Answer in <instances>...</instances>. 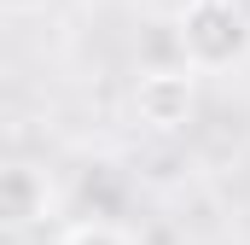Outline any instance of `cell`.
<instances>
[{
  "label": "cell",
  "mask_w": 250,
  "mask_h": 245,
  "mask_svg": "<svg viewBox=\"0 0 250 245\" xmlns=\"http://www.w3.org/2000/svg\"><path fill=\"white\" fill-rule=\"evenodd\" d=\"M175 24H181V53L198 76H215L250 59V18L239 0H187Z\"/></svg>",
  "instance_id": "1"
},
{
  "label": "cell",
  "mask_w": 250,
  "mask_h": 245,
  "mask_svg": "<svg viewBox=\"0 0 250 245\" xmlns=\"http://www.w3.org/2000/svg\"><path fill=\"white\" fill-rule=\"evenodd\" d=\"M198 111V70L192 64H146L134 76V117L151 134H175Z\"/></svg>",
  "instance_id": "2"
},
{
  "label": "cell",
  "mask_w": 250,
  "mask_h": 245,
  "mask_svg": "<svg viewBox=\"0 0 250 245\" xmlns=\"http://www.w3.org/2000/svg\"><path fill=\"white\" fill-rule=\"evenodd\" d=\"M53 216V181L41 164H6L0 170V222L6 228H29V222H47Z\"/></svg>",
  "instance_id": "3"
},
{
  "label": "cell",
  "mask_w": 250,
  "mask_h": 245,
  "mask_svg": "<svg viewBox=\"0 0 250 245\" xmlns=\"http://www.w3.org/2000/svg\"><path fill=\"white\" fill-rule=\"evenodd\" d=\"M59 245H134V240H128L117 222H76V228H64Z\"/></svg>",
  "instance_id": "4"
},
{
  "label": "cell",
  "mask_w": 250,
  "mask_h": 245,
  "mask_svg": "<svg viewBox=\"0 0 250 245\" xmlns=\"http://www.w3.org/2000/svg\"><path fill=\"white\" fill-rule=\"evenodd\" d=\"M0 12L6 18H35V12H47V0H0Z\"/></svg>",
  "instance_id": "5"
}]
</instances>
